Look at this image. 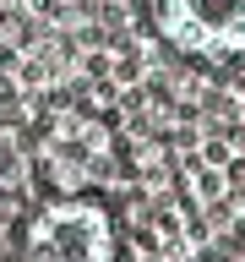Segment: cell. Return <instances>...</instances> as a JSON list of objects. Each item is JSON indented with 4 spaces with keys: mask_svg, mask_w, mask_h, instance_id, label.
Masks as SVG:
<instances>
[{
    "mask_svg": "<svg viewBox=\"0 0 245 262\" xmlns=\"http://www.w3.org/2000/svg\"><path fill=\"white\" fill-rule=\"evenodd\" d=\"M28 262H114V224L109 208L82 191H65L33 213L22 235Z\"/></svg>",
    "mask_w": 245,
    "mask_h": 262,
    "instance_id": "1",
    "label": "cell"
},
{
    "mask_svg": "<svg viewBox=\"0 0 245 262\" xmlns=\"http://www.w3.org/2000/svg\"><path fill=\"white\" fill-rule=\"evenodd\" d=\"M163 44L196 60H240L245 55V0H153Z\"/></svg>",
    "mask_w": 245,
    "mask_h": 262,
    "instance_id": "2",
    "label": "cell"
},
{
    "mask_svg": "<svg viewBox=\"0 0 245 262\" xmlns=\"http://www.w3.org/2000/svg\"><path fill=\"white\" fill-rule=\"evenodd\" d=\"M44 164L55 169V186H60V191H87L93 180H104L109 137H104L93 120L65 115V120H55V131H49V142H44Z\"/></svg>",
    "mask_w": 245,
    "mask_h": 262,
    "instance_id": "3",
    "label": "cell"
},
{
    "mask_svg": "<svg viewBox=\"0 0 245 262\" xmlns=\"http://www.w3.org/2000/svg\"><path fill=\"white\" fill-rule=\"evenodd\" d=\"M234 262H245V257H234Z\"/></svg>",
    "mask_w": 245,
    "mask_h": 262,
    "instance_id": "4",
    "label": "cell"
}]
</instances>
